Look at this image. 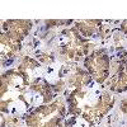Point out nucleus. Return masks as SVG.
Returning <instances> with one entry per match:
<instances>
[{"instance_id": "nucleus-1", "label": "nucleus", "mask_w": 127, "mask_h": 127, "mask_svg": "<svg viewBox=\"0 0 127 127\" xmlns=\"http://www.w3.org/2000/svg\"><path fill=\"white\" fill-rule=\"evenodd\" d=\"M85 67L92 78H94L98 83H103L109 76L111 71L109 57L104 51H95L87 57Z\"/></svg>"}, {"instance_id": "nucleus-2", "label": "nucleus", "mask_w": 127, "mask_h": 127, "mask_svg": "<svg viewBox=\"0 0 127 127\" xmlns=\"http://www.w3.org/2000/svg\"><path fill=\"white\" fill-rule=\"evenodd\" d=\"M62 111H64V105L61 102H55L52 104L39 107L27 118V125L28 127H39L41 125H43L56 117H61Z\"/></svg>"}, {"instance_id": "nucleus-3", "label": "nucleus", "mask_w": 127, "mask_h": 127, "mask_svg": "<svg viewBox=\"0 0 127 127\" xmlns=\"http://www.w3.org/2000/svg\"><path fill=\"white\" fill-rule=\"evenodd\" d=\"M113 103H114V99H113L112 95L103 94L100 97V99H98V102L95 103L89 111H87L85 113L83 114L84 118L90 120V121H93V120H100L103 116L111 109Z\"/></svg>"}, {"instance_id": "nucleus-4", "label": "nucleus", "mask_w": 127, "mask_h": 127, "mask_svg": "<svg viewBox=\"0 0 127 127\" xmlns=\"http://www.w3.org/2000/svg\"><path fill=\"white\" fill-rule=\"evenodd\" d=\"M4 28L6 29L9 36L20 41L28 34L31 29V22L28 20H9L6 26H4Z\"/></svg>"}, {"instance_id": "nucleus-5", "label": "nucleus", "mask_w": 127, "mask_h": 127, "mask_svg": "<svg viewBox=\"0 0 127 127\" xmlns=\"http://www.w3.org/2000/svg\"><path fill=\"white\" fill-rule=\"evenodd\" d=\"M99 28H100V22H98V20H81L76 26V29L83 36H87V37L98 33Z\"/></svg>"}, {"instance_id": "nucleus-6", "label": "nucleus", "mask_w": 127, "mask_h": 127, "mask_svg": "<svg viewBox=\"0 0 127 127\" xmlns=\"http://www.w3.org/2000/svg\"><path fill=\"white\" fill-rule=\"evenodd\" d=\"M112 89L116 92L127 90V66L121 69L120 72L112 79Z\"/></svg>"}, {"instance_id": "nucleus-7", "label": "nucleus", "mask_w": 127, "mask_h": 127, "mask_svg": "<svg viewBox=\"0 0 127 127\" xmlns=\"http://www.w3.org/2000/svg\"><path fill=\"white\" fill-rule=\"evenodd\" d=\"M6 125H8L9 127H18V126L20 125V121H19L18 117H8Z\"/></svg>"}, {"instance_id": "nucleus-8", "label": "nucleus", "mask_w": 127, "mask_h": 127, "mask_svg": "<svg viewBox=\"0 0 127 127\" xmlns=\"http://www.w3.org/2000/svg\"><path fill=\"white\" fill-rule=\"evenodd\" d=\"M121 109H122V112L127 113V99L122 102V107H121Z\"/></svg>"}, {"instance_id": "nucleus-9", "label": "nucleus", "mask_w": 127, "mask_h": 127, "mask_svg": "<svg viewBox=\"0 0 127 127\" xmlns=\"http://www.w3.org/2000/svg\"><path fill=\"white\" fill-rule=\"evenodd\" d=\"M121 29L125 32V33H127V20H125V22L122 23V26H121Z\"/></svg>"}, {"instance_id": "nucleus-10", "label": "nucleus", "mask_w": 127, "mask_h": 127, "mask_svg": "<svg viewBox=\"0 0 127 127\" xmlns=\"http://www.w3.org/2000/svg\"><path fill=\"white\" fill-rule=\"evenodd\" d=\"M59 127H70V126H67V125H61V123H60Z\"/></svg>"}]
</instances>
